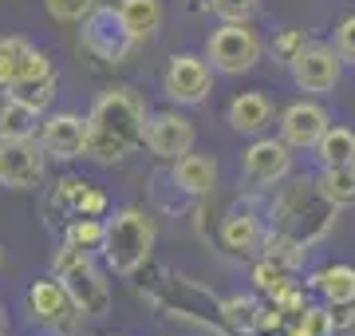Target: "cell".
Returning <instances> with one entry per match:
<instances>
[{
	"instance_id": "6da1fadb",
	"label": "cell",
	"mask_w": 355,
	"mask_h": 336,
	"mask_svg": "<svg viewBox=\"0 0 355 336\" xmlns=\"http://www.w3.org/2000/svg\"><path fill=\"white\" fill-rule=\"evenodd\" d=\"M146 131V107L130 87H111L87 111V146L83 158L91 162H119L135 146H142Z\"/></svg>"
},
{
	"instance_id": "7a4b0ae2",
	"label": "cell",
	"mask_w": 355,
	"mask_h": 336,
	"mask_svg": "<svg viewBox=\"0 0 355 336\" xmlns=\"http://www.w3.org/2000/svg\"><path fill=\"white\" fill-rule=\"evenodd\" d=\"M340 210L331 206L316 178L308 174H288L284 182L272 186V202H268V221L272 230L288 233L292 242H300L304 249H312L316 242H324L336 226Z\"/></svg>"
},
{
	"instance_id": "3957f363",
	"label": "cell",
	"mask_w": 355,
	"mask_h": 336,
	"mask_svg": "<svg viewBox=\"0 0 355 336\" xmlns=\"http://www.w3.org/2000/svg\"><path fill=\"white\" fill-rule=\"evenodd\" d=\"M154 218L139 206L114 210V218L103 221V261L114 277H135L154 253Z\"/></svg>"
},
{
	"instance_id": "277c9868",
	"label": "cell",
	"mask_w": 355,
	"mask_h": 336,
	"mask_svg": "<svg viewBox=\"0 0 355 336\" xmlns=\"http://www.w3.org/2000/svg\"><path fill=\"white\" fill-rule=\"evenodd\" d=\"M51 277H60V285L71 293V301L79 305L83 317H103L111 309V285L103 281V273L95 269L87 249L64 242L51 258Z\"/></svg>"
},
{
	"instance_id": "5b68a950",
	"label": "cell",
	"mask_w": 355,
	"mask_h": 336,
	"mask_svg": "<svg viewBox=\"0 0 355 336\" xmlns=\"http://www.w3.org/2000/svg\"><path fill=\"white\" fill-rule=\"evenodd\" d=\"M261 52H265V44H261V36H257L249 24H225L205 40V60H209V67L221 72V76L253 72Z\"/></svg>"
},
{
	"instance_id": "8992f818",
	"label": "cell",
	"mask_w": 355,
	"mask_h": 336,
	"mask_svg": "<svg viewBox=\"0 0 355 336\" xmlns=\"http://www.w3.org/2000/svg\"><path fill=\"white\" fill-rule=\"evenodd\" d=\"M79 40H83V48H87L95 60H103V64H123L130 56V48H135V40H130L119 8H99V4H95V12L83 20Z\"/></svg>"
},
{
	"instance_id": "52a82bcc",
	"label": "cell",
	"mask_w": 355,
	"mask_h": 336,
	"mask_svg": "<svg viewBox=\"0 0 355 336\" xmlns=\"http://www.w3.org/2000/svg\"><path fill=\"white\" fill-rule=\"evenodd\" d=\"M28 309H32V317L44 328H51V333H60V336H76L79 321H83V312L71 301V293L60 285V277L32 281V289H28Z\"/></svg>"
},
{
	"instance_id": "ba28073f",
	"label": "cell",
	"mask_w": 355,
	"mask_h": 336,
	"mask_svg": "<svg viewBox=\"0 0 355 336\" xmlns=\"http://www.w3.org/2000/svg\"><path fill=\"white\" fill-rule=\"evenodd\" d=\"M241 174L253 190H272L277 182L292 174V146L272 135H257L249 151L241 155Z\"/></svg>"
},
{
	"instance_id": "9c48e42d",
	"label": "cell",
	"mask_w": 355,
	"mask_h": 336,
	"mask_svg": "<svg viewBox=\"0 0 355 336\" xmlns=\"http://www.w3.org/2000/svg\"><path fill=\"white\" fill-rule=\"evenodd\" d=\"M162 91L166 99H174L178 107L205 103L209 91H214V67L205 64L202 56H190V52L174 56L162 72Z\"/></svg>"
},
{
	"instance_id": "30bf717a",
	"label": "cell",
	"mask_w": 355,
	"mask_h": 336,
	"mask_svg": "<svg viewBox=\"0 0 355 336\" xmlns=\"http://www.w3.org/2000/svg\"><path fill=\"white\" fill-rule=\"evenodd\" d=\"M288 67H292V79H296V87H300V91L328 95V91H336V83H340L343 60H340V52H336L331 44H316V40H308L304 48L292 56Z\"/></svg>"
},
{
	"instance_id": "8fae6325",
	"label": "cell",
	"mask_w": 355,
	"mask_h": 336,
	"mask_svg": "<svg viewBox=\"0 0 355 336\" xmlns=\"http://www.w3.org/2000/svg\"><path fill=\"white\" fill-rule=\"evenodd\" d=\"M48 170V155L40 139H12L0 142V186L8 190H36Z\"/></svg>"
},
{
	"instance_id": "7c38bea8",
	"label": "cell",
	"mask_w": 355,
	"mask_h": 336,
	"mask_svg": "<svg viewBox=\"0 0 355 336\" xmlns=\"http://www.w3.org/2000/svg\"><path fill=\"white\" fill-rule=\"evenodd\" d=\"M142 146L162 162H174L186 151H193V123L178 111H154L146 115V131H142Z\"/></svg>"
},
{
	"instance_id": "4fadbf2b",
	"label": "cell",
	"mask_w": 355,
	"mask_h": 336,
	"mask_svg": "<svg viewBox=\"0 0 355 336\" xmlns=\"http://www.w3.org/2000/svg\"><path fill=\"white\" fill-rule=\"evenodd\" d=\"M44 155L60 158H83V146H87V119L76 115V111H60V115H48L40 119V131H36Z\"/></svg>"
},
{
	"instance_id": "5bb4252c",
	"label": "cell",
	"mask_w": 355,
	"mask_h": 336,
	"mask_svg": "<svg viewBox=\"0 0 355 336\" xmlns=\"http://www.w3.org/2000/svg\"><path fill=\"white\" fill-rule=\"evenodd\" d=\"M44 72H51V64L32 40H24V36L0 40V91H12L16 83H24L32 76H44Z\"/></svg>"
},
{
	"instance_id": "9a60e30c",
	"label": "cell",
	"mask_w": 355,
	"mask_h": 336,
	"mask_svg": "<svg viewBox=\"0 0 355 336\" xmlns=\"http://www.w3.org/2000/svg\"><path fill=\"white\" fill-rule=\"evenodd\" d=\"M328 127H331L328 111L320 103H312V99H300V103L280 111V139L288 142L292 151H312Z\"/></svg>"
},
{
	"instance_id": "2e32d148",
	"label": "cell",
	"mask_w": 355,
	"mask_h": 336,
	"mask_svg": "<svg viewBox=\"0 0 355 336\" xmlns=\"http://www.w3.org/2000/svg\"><path fill=\"white\" fill-rule=\"evenodd\" d=\"M217 237H221V246H225L229 253H237V258H253V253H261V237H265L261 214H257L253 206H233L225 218H221Z\"/></svg>"
},
{
	"instance_id": "e0dca14e",
	"label": "cell",
	"mask_w": 355,
	"mask_h": 336,
	"mask_svg": "<svg viewBox=\"0 0 355 336\" xmlns=\"http://www.w3.org/2000/svg\"><path fill=\"white\" fill-rule=\"evenodd\" d=\"M170 178H174V186L186 198H209L217 190V162L209 155H193V151H186L182 158H174Z\"/></svg>"
},
{
	"instance_id": "ac0fdd59",
	"label": "cell",
	"mask_w": 355,
	"mask_h": 336,
	"mask_svg": "<svg viewBox=\"0 0 355 336\" xmlns=\"http://www.w3.org/2000/svg\"><path fill=\"white\" fill-rule=\"evenodd\" d=\"M225 123L237 135H265V127L272 123V103H268L265 91H241V95H233L225 107Z\"/></svg>"
},
{
	"instance_id": "d6986e66",
	"label": "cell",
	"mask_w": 355,
	"mask_h": 336,
	"mask_svg": "<svg viewBox=\"0 0 355 336\" xmlns=\"http://www.w3.org/2000/svg\"><path fill=\"white\" fill-rule=\"evenodd\" d=\"M114 8H119V16H123V24H127V32H130L135 44L154 40L158 28H162V20H166L162 0H119Z\"/></svg>"
},
{
	"instance_id": "ffe728a7",
	"label": "cell",
	"mask_w": 355,
	"mask_h": 336,
	"mask_svg": "<svg viewBox=\"0 0 355 336\" xmlns=\"http://www.w3.org/2000/svg\"><path fill=\"white\" fill-rule=\"evenodd\" d=\"M312 289H316L320 297L328 301V305H347L355 301V265H324V269L312 273Z\"/></svg>"
},
{
	"instance_id": "44dd1931",
	"label": "cell",
	"mask_w": 355,
	"mask_h": 336,
	"mask_svg": "<svg viewBox=\"0 0 355 336\" xmlns=\"http://www.w3.org/2000/svg\"><path fill=\"white\" fill-rule=\"evenodd\" d=\"M40 131V111L24 107L20 99H4L0 103V142H12V139H36Z\"/></svg>"
},
{
	"instance_id": "7402d4cb",
	"label": "cell",
	"mask_w": 355,
	"mask_h": 336,
	"mask_svg": "<svg viewBox=\"0 0 355 336\" xmlns=\"http://www.w3.org/2000/svg\"><path fill=\"white\" fill-rule=\"evenodd\" d=\"M249 281H253V293L257 297H268L277 301L288 285H296V269L280 265V261H268V258H257L253 269H249Z\"/></svg>"
},
{
	"instance_id": "603a6c76",
	"label": "cell",
	"mask_w": 355,
	"mask_h": 336,
	"mask_svg": "<svg viewBox=\"0 0 355 336\" xmlns=\"http://www.w3.org/2000/svg\"><path fill=\"white\" fill-rule=\"evenodd\" d=\"M221 312H225V324L233 336H257L261 333V297H249V293H237V297L221 301Z\"/></svg>"
},
{
	"instance_id": "cb8c5ba5",
	"label": "cell",
	"mask_w": 355,
	"mask_h": 336,
	"mask_svg": "<svg viewBox=\"0 0 355 336\" xmlns=\"http://www.w3.org/2000/svg\"><path fill=\"white\" fill-rule=\"evenodd\" d=\"M316 182L336 210L355 206V162H347V167H320Z\"/></svg>"
},
{
	"instance_id": "d4e9b609",
	"label": "cell",
	"mask_w": 355,
	"mask_h": 336,
	"mask_svg": "<svg viewBox=\"0 0 355 336\" xmlns=\"http://www.w3.org/2000/svg\"><path fill=\"white\" fill-rule=\"evenodd\" d=\"M312 151H316L320 167H347V162H355V131L328 127Z\"/></svg>"
},
{
	"instance_id": "484cf974",
	"label": "cell",
	"mask_w": 355,
	"mask_h": 336,
	"mask_svg": "<svg viewBox=\"0 0 355 336\" xmlns=\"http://www.w3.org/2000/svg\"><path fill=\"white\" fill-rule=\"evenodd\" d=\"M304 253L308 249L300 246V242H292L288 233L272 230V226H268L265 237H261V258L280 261V265H288V269H300V265H304Z\"/></svg>"
},
{
	"instance_id": "4316f807",
	"label": "cell",
	"mask_w": 355,
	"mask_h": 336,
	"mask_svg": "<svg viewBox=\"0 0 355 336\" xmlns=\"http://www.w3.org/2000/svg\"><path fill=\"white\" fill-rule=\"evenodd\" d=\"M12 99H20L24 107H32V111H48L51 107V99H55V72H44V76H32V79H24V83H16L12 91H8Z\"/></svg>"
},
{
	"instance_id": "83f0119b",
	"label": "cell",
	"mask_w": 355,
	"mask_h": 336,
	"mask_svg": "<svg viewBox=\"0 0 355 336\" xmlns=\"http://www.w3.org/2000/svg\"><path fill=\"white\" fill-rule=\"evenodd\" d=\"M284 336H336V328H331V309L328 305H308L300 321L284 324Z\"/></svg>"
},
{
	"instance_id": "f1b7e54d",
	"label": "cell",
	"mask_w": 355,
	"mask_h": 336,
	"mask_svg": "<svg viewBox=\"0 0 355 336\" xmlns=\"http://www.w3.org/2000/svg\"><path fill=\"white\" fill-rule=\"evenodd\" d=\"M67 242L79 249H103V218H71L67 221Z\"/></svg>"
},
{
	"instance_id": "f546056e",
	"label": "cell",
	"mask_w": 355,
	"mask_h": 336,
	"mask_svg": "<svg viewBox=\"0 0 355 336\" xmlns=\"http://www.w3.org/2000/svg\"><path fill=\"white\" fill-rule=\"evenodd\" d=\"M95 4H99V0H44L48 16L60 20V24H83V20L95 12Z\"/></svg>"
},
{
	"instance_id": "4dcf8cb0",
	"label": "cell",
	"mask_w": 355,
	"mask_h": 336,
	"mask_svg": "<svg viewBox=\"0 0 355 336\" xmlns=\"http://www.w3.org/2000/svg\"><path fill=\"white\" fill-rule=\"evenodd\" d=\"M261 8V0H214V12L225 20V24H249Z\"/></svg>"
},
{
	"instance_id": "1f68e13d",
	"label": "cell",
	"mask_w": 355,
	"mask_h": 336,
	"mask_svg": "<svg viewBox=\"0 0 355 336\" xmlns=\"http://www.w3.org/2000/svg\"><path fill=\"white\" fill-rule=\"evenodd\" d=\"M304 44H308V36L300 32V28H280L277 36H272V44H268V48H272V56H277L280 64H292V56L300 52Z\"/></svg>"
},
{
	"instance_id": "d6a6232c",
	"label": "cell",
	"mask_w": 355,
	"mask_h": 336,
	"mask_svg": "<svg viewBox=\"0 0 355 336\" xmlns=\"http://www.w3.org/2000/svg\"><path fill=\"white\" fill-rule=\"evenodd\" d=\"M336 52H340V60L355 64V16H347V20L336 28Z\"/></svg>"
},
{
	"instance_id": "836d02e7",
	"label": "cell",
	"mask_w": 355,
	"mask_h": 336,
	"mask_svg": "<svg viewBox=\"0 0 355 336\" xmlns=\"http://www.w3.org/2000/svg\"><path fill=\"white\" fill-rule=\"evenodd\" d=\"M328 309H331V328H336V336L355 333V301H347V305H328Z\"/></svg>"
},
{
	"instance_id": "e575fe53",
	"label": "cell",
	"mask_w": 355,
	"mask_h": 336,
	"mask_svg": "<svg viewBox=\"0 0 355 336\" xmlns=\"http://www.w3.org/2000/svg\"><path fill=\"white\" fill-rule=\"evenodd\" d=\"M190 8H198V12H209V8H214V0H190Z\"/></svg>"
},
{
	"instance_id": "d590c367",
	"label": "cell",
	"mask_w": 355,
	"mask_h": 336,
	"mask_svg": "<svg viewBox=\"0 0 355 336\" xmlns=\"http://www.w3.org/2000/svg\"><path fill=\"white\" fill-rule=\"evenodd\" d=\"M0 336H4V312H0Z\"/></svg>"
},
{
	"instance_id": "8d00e7d4",
	"label": "cell",
	"mask_w": 355,
	"mask_h": 336,
	"mask_svg": "<svg viewBox=\"0 0 355 336\" xmlns=\"http://www.w3.org/2000/svg\"><path fill=\"white\" fill-rule=\"evenodd\" d=\"M0 261H4V249H0Z\"/></svg>"
},
{
	"instance_id": "74e56055",
	"label": "cell",
	"mask_w": 355,
	"mask_h": 336,
	"mask_svg": "<svg viewBox=\"0 0 355 336\" xmlns=\"http://www.w3.org/2000/svg\"><path fill=\"white\" fill-rule=\"evenodd\" d=\"M265 336H277V333H265Z\"/></svg>"
}]
</instances>
